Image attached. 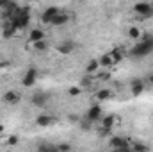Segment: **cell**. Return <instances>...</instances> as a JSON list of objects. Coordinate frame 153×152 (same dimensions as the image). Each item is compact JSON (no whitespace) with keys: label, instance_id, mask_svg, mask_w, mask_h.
Returning <instances> with one entry per match:
<instances>
[{"label":"cell","instance_id":"cell-12","mask_svg":"<svg viewBox=\"0 0 153 152\" xmlns=\"http://www.w3.org/2000/svg\"><path fill=\"white\" fill-rule=\"evenodd\" d=\"M73 48H75V43H73V41H66V43H62V45L57 47V50H59L61 54H71Z\"/></svg>","mask_w":153,"mask_h":152},{"label":"cell","instance_id":"cell-17","mask_svg":"<svg viewBox=\"0 0 153 152\" xmlns=\"http://www.w3.org/2000/svg\"><path fill=\"white\" fill-rule=\"evenodd\" d=\"M98 68H100V63H98V59H91V61L87 63V66H85V72H87V74H94Z\"/></svg>","mask_w":153,"mask_h":152},{"label":"cell","instance_id":"cell-1","mask_svg":"<svg viewBox=\"0 0 153 152\" xmlns=\"http://www.w3.org/2000/svg\"><path fill=\"white\" fill-rule=\"evenodd\" d=\"M152 52H153V36H150V34H144L141 38V41L132 48V56H135V57H144Z\"/></svg>","mask_w":153,"mask_h":152},{"label":"cell","instance_id":"cell-11","mask_svg":"<svg viewBox=\"0 0 153 152\" xmlns=\"http://www.w3.org/2000/svg\"><path fill=\"white\" fill-rule=\"evenodd\" d=\"M29 39H30V43L41 41V39H45V32H43L41 29H32L30 34H29Z\"/></svg>","mask_w":153,"mask_h":152},{"label":"cell","instance_id":"cell-10","mask_svg":"<svg viewBox=\"0 0 153 152\" xmlns=\"http://www.w3.org/2000/svg\"><path fill=\"white\" fill-rule=\"evenodd\" d=\"M52 122H53V118L48 116V114H39L38 118H36V123H38L39 127H48V125H52Z\"/></svg>","mask_w":153,"mask_h":152},{"label":"cell","instance_id":"cell-18","mask_svg":"<svg viewBox=\"0 0 153 152\" xmlns=\"http://www.w3.org/2000/svg\"><path fill=\"white\" fill-rule=\"evenodd\" d=\"M111 90H100L98 93H96V99L98 100H107V99H111Z\"/></svg>","mask_w":153,"mask_h":152},{"label":"cell","instance_id":"cell-9","mask_svg":"<svg viewBox=\"0 0 153 152\" xmlns=\"http://www.w3.org/2000/svg\"><path fill=\"white\" fill-rule=\"evenodd\" d=\"M98 63H100V66H103V68H111L112 65H116L114 59H112V56H111V52H107V54H103L100 59H98Z\"/></svg>","mask_w":153,"mask_h":152},{"label":"cell","instance_id":"cell-25","mask_svg":"<svg viewBox=\"0 0 153 152\" xmlns=\"http://www.w3.org/2000/svg\"><path fill=\"white\" fill-rule=\"evenodd\" d=\"M57 150H71V145H68V143H61V145H57Z\"/></svg>","mask_w":153,"mask_h":152},{"label":"cell","instance_id":"cell-19","mask_svg":"<svg viewBox=\"0 0 153 152\" xmlns=\"http://www.w3.org/2000/svg\"><path fill=\"white\" fill-rule=\"evenodd\" d=\"M111 56H112L114 63H119V61L123 59V50H121V48H114V50L111 52Z\"/></svg>","mask_w":153,"mask_h":152},{"label":"cell","instance_id":"cell-3","mask_svg":"<svg viewBox=\"0 0 153 152\" xmlns=\"http://www.w3.org/2000/svg\"><path fill=\"white\" fill-rule=\"evenodd\" d=\"M36 79H38V70H36V68H29L27 74H25V77H23V86H25V88L34 86Z\"/></svg>","mask_w":153,"mask_h":152},{"label":"cell","instance_id":"cell-21","mask_svg":"<svg viewBox=\"0 0 153 152\" xmlns=\"http://www.w3.org/2000/svg\"><path fill=\"white\" fill-rule=\"evenodd\" d=\"M80 93H82V88H80V86H71V88L68 90V95H70V97H78Z\"/></svg>","mask_w":153,"mask_h":152},{"label":"cell","instance_id":"cell-22","mask_svg":"<svg viewBox=\"0 0 153 152\" xmlns=\"http://www.w3.org/2000/svg\"><path fill=\"white\" fill-rule=\"evenodd\" d=\"M32 45H34V50H39V52H43V50L46 48V43H45V39L36 41V43H32Z\"/></svg>","mask_w":153,"mask_h":152},{"label":"cell","instance_id":"cell-28","mask_svg":"<svg viewBox=\"0 0 153 152\" xmlns=\"http://www.w3.org/2000/svg\"><path fill=\"white\" fill-rule=\"evenodd\" d=\"M148 82H150V84H153V74H150V75H148Z\"/></svg>","mask_w":153,"mask_h":152},{"label":"cell","instance_id":"cell-16","mask_svg":"<svg viewBox=\"0 0 153 152\" xmlns=\"http://www.w3.org/2000/svg\"><path fill=\"white\" fill-rule=\"evenodd\" d=\"M114 122H116V116H114V114L105 116V118L102 120V129H111V127L114 125Z\"/></svg>","mask_w":153,"mask_h":152},{"label":"cell","instance_id":"cell-29","mask_svg":"<svg viewBox=\"0 0 153 152\" xmlns=\"http://www.w3.org/2000/svg\"><path fill=\"white\" fill-rule=\"evenodd\" d=\"M2 132H4V125L0 123V134H2Z\"/></svg>","mask_w":153,"mask_h":152},{"label":"cell","instance_id":"cell-2","mask_svg":"<svg viewBox=\"0 0 153 152\" xmlns=\"http://www.w3.org/2000/svg\"><path fill=\"white\" fill-rule=\"evenodd\" d=\"M134 11H135L139 16L148 18V16H152V4H148V2H139V4L134 5Z\"/></svg>","mask_w":153,"mask_h":152},{"label":"cell","instance_id":"cell-13","mask_svg":"<svg viewBox=\"0 0 153 152\" xmlns=\"http://www.w3.org/2000/svg\"><path fill=\"white\" fill-rule=\"evenodd\" d=\"M46 100H48V97H46V95H43V93H38V95H34V97H32V104H34V106H38V108H43V106L46 104Z\"/></svg>","mask_w":153,"mask_h":152},{"label":"cell","instance_id":"cell-30","mask_svg":"<svg viewBox=\"0 0 153 152\" xmlns=\"http://www.w3.org/2000/svg\"><path fill=\"white\" fill-rule=\"evenodd\" d=\"M152 14H153V5H152Z\"/></svg>","mask_w":153,"mask_h":152},{"label":"cell","instance_id":"cell-14","mask_svg":"<svg viewBox=\"0 0 153 152\" xmlns=\"http://www.w3.org/2000/svg\"><path fill=\"white\" fill-rule=\"evenodd\" d=\"M143 90H144V84H143L139 79H135V81L132 82V95H141Z\"/></svg>","mask_w":153,"mask_h":152},{"label":"cell","instance_id":"cell-4","mask_svg":"<svg viewBox=\"0 0 153 152\" xmlns=\"http://www.w3.org/2000/svg\"><path fill=\"white\" fill-rule=\"evenodd\" d=\"M70 20V16L66 13H57L52 20H50V25H55V27H61V25H66Z\"/></svg>","mask_w":153,"mask_h":152},{"label":"cell","instance_id":"cell-15","mask_svg":"<svg viewBox=\"0 0 153 152\" xmlns=\"http://www.w3.org/2000/svg\"><path fill=\"white\" fill-rule=\"evenodd\" d=\"M16 32H18V29H16L13 23H7V25H5V29H4V38H5V39L13 38Z\"/></svg>","mask_w":153,"mask_h":152},{"label":"cell","instance_id":"cell-27","mask_svg":"<svg viewBox=\"0 0 153 152\" xmlns=\"http://www.w3.org/2000/svg\"><path fill=\"white\" fill-rule=\"evenodd\" d=\"M89 84H91L89 79H82V86H89Z\"/></svg>","mask_w":153,"mask_h":152},{"label":"cell","instance_id":"cell-26","mask_svg":"<svg viewBox=\"0 0 153 152\" xmlns=\"http://www.w3.org/2000/svg\"><path fill=\"white\" fill-rule=\"evenodd\" d=\"M7 143H9V145H16V143H18V136H9Z\"/></svg>","mask_w":153,"mask_h":152},{"label":"cell","instance_id":"cell-7","mask_svg":"<svg viewBox=\"0 0 153 152\" xmlns=\"http://www.w3.org/2000/svg\"><path fill=\"white\" fill-rule=\"evenodd\" d=\"M102 116V108L100 106H91L89 108V111H87V120L89 122H94V120H98Z\"/></svg>","mask_w":153,"mask_h":152},{"label":"cell","instance_id":"cell-24","mask_svg":"<svg viewBox=\"0 0 153 152\" xmlns=\"http://www.w3.org/2000/svg\"><path fill=\"white\" fill-rule=\"evenodd\" d=\"M38 149L39 150H57V147H53V145H39Z\"/></svg>","mask_w":153,"mask_h":152},{"label":"cell","instance_id":"cell-8","mask_svg":"<svg viewBox=\"0 0 153 152\" xmlns=\"http://www.w3.org/2000/svg\"><path fill=\"white\" fill-rule=\"evenodd\" d=\"M57 13H61V11H59V7H48V9H46V11L43 13L41 20H43L45 23H50V20H52V18H53V16H55Z\"/></svg>","mask_w":153,"mask_h":152},{"label":"cell","instance_id":"cell-5","mask_svg":"<svg viewBox=\"0 0 153 152\" xmlns=\"http://www.w3.org/2000/svg\"><path fill=\"white\" fill-rule=\"evenodd\" d=\"M111 147H112V149H130L132 143H128L126 138H119V136H116V138L111 140Z\"/></svg>","mask_w":153,"mask_h":152},{"label":"cell","instance_id":"cell-6","mask_svg":"<svg viewBox=\"0 0 153 152\" xmlns=\"http://www.w3.org/2000/svg\"><path fill=\"white\" fill-rule=\"evenodd\" d=\"M2 100H4L5 104H16V102L20 100V95H18L16 91H13V90H11V91H5V93H4Z\"/></svg>","mask_w":153,"mask_h":152},{"label":"cell","instance_id":"cell-23","mask_svg":"<svg viewBox=\"0 0 153 152\" xmlns=\"http://www.w3.org/2000/svg\"><path fill=\"white\" fill-rule=\"evenodd\" d=\"M132 150H148V145H141V143H132L130 147Z\"/></svg>","mask_w":153,"mask_h":152},{"label":"cell","instance_id":"cell-20","mask_svg":"<svg viewBox=\"0 0 153 152\" xmlns=\"http://www.w3.org/2000/svg\"><path fill=\"white\" fill-rule=\"evenodd\" d=\"M128 36L132 39H139L143 34H141V31H139L137 27H130V29H128Z\"/></svg>","mask_w":153,"mask_h":152}]
</instances>
